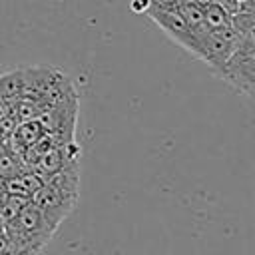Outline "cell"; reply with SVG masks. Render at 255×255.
I'll use <instances>...</instances> for the list:
<instances>
[{
    "mask_svg": "<svg viewBox=\"0 0 255 255\" xmlns=\"http://www.w3.org/2000/svg\"><path fill=\"white\" fill-rule=\"evenodd\" d=\"M24 169H30L24 165L22 155H18L14 149H10L8 143H4L0 147V183L6 179L16 177L18 173H22Z\"/></svg>",
    "mask_w": 255,
    "mask_h": 255,
    "instance_id": "6",
    "label": "cell"
},
{
    "mask_svg": "<svg viewBox=\"0 0 255 255\" xmlns=\"http://www.w3.org/2000/svg\"><path fill=\"white\" fill-rule=\"evenodd\" d=\"M237 50H241V52H245L247 56L255 58V38H241Z\"/></svg>",
    "mask_w": 255,
    "mask_h": 255,
    "instance_id": "11",
    "label": "cell"
},
{
    "mask_svg": "<svg viewBox=\"0 0 255 255\" xmlns=\"http://www.w3.org/2000/svg\"><path fill=\"white\" fill-rule=\"evenodd\" d=\"M217 74L239 92L255 100V58L247 56L241 50H235Z\"/></svg>",
    "mask_w": 255,
    "mask_h": 255,
    "instance_id": "5",
    "label": "cell"
},
{
    "mask_svg": "<svg viewBox=\"0 0 255 255\" xmlns=\"http://www.w3.org/2000/svg\"><path fill=\"white\" fill-rule=\"evenodd\" d=\"M78 165L62 169L50 177L44 179V183L34 191L30 201L42 209V213L48 217V221L54 227H60V223L72 213L76 201H78Z\"/></svg>",
    "mask_w": 255,
    "mask_h": 255,
    "instance_id": "1",
    "label": "cell"
},
{
    "mask_svg": "<svg viewBox=\"0 0 255 255\" xmlns=\"http://www.w3.org/2000/svg\"><path fill=\"white\" fill-rule=\"evenodd\" d=\"M0 255H40V251L36 249H20V247H10L8 251L0 253Z\"/></svg>",
    "mask_w": 255,
    "mask_h": 255,
    "instance_id": "12",
    "label": "cell"
},
{
    "mask_svg": "<svg viewBox=\"0 0 255 255\" xmlns=\"http://www.w3.org/2000/svg\"><path fill=\"white\" fill-rule=\"evenodd\" d=\"M28 201H30L28 197H20V195H12V193H8L6 199L0 203V217H2V221H4V223L12 221Z\"/></svg>",
    "mask_w": 255,
    "mask_h": 255,
    "instance_id": "9",
    "label": "cell"
},
{
    "mask_svg": "<svg viewBox=\"0 0 255 255\" xmlns=\"http://www.w3.org/2000/svg\"><path fill=\"white\" fill-rule=\"evenodd\" d=\"M203 18H205V24H207L209 32H215V30H223V28L233 26V16L225 8H221L219 4H215V2H209L207 6H203Z\"/></svg>",
    "mask_w": 255,
    "mask_h": 255,
    "instance_id": "7",
    "label": "cell"
},
{
    "mask_svg": "<svg viewBox=\"0 0 255 255\" xmlns=\"http://www.w3.org/2000/svg\"><path fill=\"white\" fill-rule=\"evenodd\" d=\"M149 6H151V0H131V8L135 12H147Z\"/></svg>",
    "mask_w": 255,
    "mask_h": 255,
    "instance_id": "13",
    "label": "cell"
},
{
    "mask_svg": "<svg viewBox=\"0 0 255 255\" xmlns=\"http://www.w3.org/2000/svg\"><path fill=\"white\" fill-rule=\"evenodd\" d=\"M145 14L151 16L157 22V26L165 30L167 36H171L187 52L197 56V40H195L191 28L187 26L185 18L179 12V0L177 2H169V4H151Z\"/></svg>",
    "mask_w": 255,
    "mask_h": 255,
    "instance_id": "3",
    "label": "cell"
},
{
    "mask_svg": "<svg viewBox=\"0 0 255 255\" xmlns=\"http://www.w3.org/2000/svg\"><path fill=\"white\" fill-rule=\"evenodd\" d=\"M4 229V221H2V217H0V231Z\"/></svg>",
    "mask_w": 255,
    "mask_h": 255,
    "instance_id": "14",
    "label": "cell"
},
{
    "mask_svg": "<svg viewBox=\"0 0 255 255\" xmlns=\"http://www.w3.org/2000/svg\"><path fill=\"white\" fill-rule=\"evenodd\" d=\"M42 112V106L38 100L28 98V96H20L12 102V114L16 118V124L20 122H28V120H36Z\"/></svg>",
    "mask_w": 255,
    "mask_h": 255,
    "instance_id": "8",
    "label": "cell"
},
{
    "mask_svg": "<svg viewBox=\"0 0 255 255\" xmlns=\"http://www.w3.org/2000/svg\"><path fill=\"white\" fill-rule=\"evenodd\" d=\"M4 229L10 237L12 247L42 251L48 245V241L54 237L58 227H54L48 221V217L42 213L40 207L28 201L12 221L4 223Z\"/></svg>",
    "mask_w": 255,
    "mask_h": 255,
    "instance_id": "2",
    "label": "cell"
},
{
    "mask_svg": "<svg viewBox=\"0 0 255 255\" xmlns=\"http://www.w3.org/2000/svg\"><path fill=\"white\" fill-rule=\"evenodd\" d=\"M213 2L219 4L221 8H225L231 16H235V14L241 12V0H213Z\"/></svg>",
    "mask_w": 255,
    "mask_h": 255,
    "instance_id": "10",
    "label": "cell"
},
{
    "mask_svg": "<svg viewBox=\"0 0 255 255\" xmlns=\"http://www.w3.org/2000/svg\"><path fill=\"white\" fill-rule=\"evenodd\" d=\"M241 38L243 36L239 34V30L235 26L209 32L207 38H205V42H203L201 60L207 62L215 72H219L223 68V64L231 58V54L237 50Z\"/></svg>",
    "mask_w": 255,
    "mask_h": 255,
    "instance_id": "4",
    "label": "cell"
}]
</instances>
